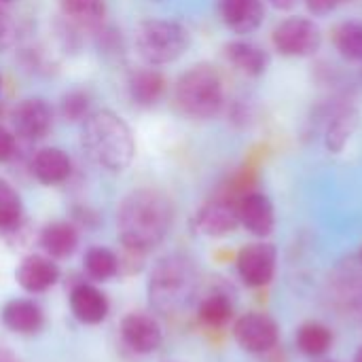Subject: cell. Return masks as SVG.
Segmentation results:
<instances>
[{"label": "cell", "instance_id": "1", "mask_svg": "<svg viewBox=\"0 0 362 362\" xmlns=\"http://www.w3.org/2000/svg\"><path fill=\"white\" fill-rule=\"evenodd\" d=\"M172 227L170 199L153 189L129 193L117 212V231L125 248L148 252L159 246Z\"/></svg>", "mask_w": 362, "mask_h": 362}, {"label": "cell", "instance_id": "2", "mask_svg": "<svg viewBox=\"0 0 362 362\" xmlns=\"http://www.w3.org/2000/svg\"><path fill=\"white\" fill-rule=\"evenodd\" d=\"M81 144L87 157L108 172L127 170L136 157L134 134L129 125L112 110L91 112L83 121Z\"/></svg>", "mask_w": 362, "mask_h": 362}, {"label": "cell", "instance_id": "3", "mask_svg": "<svg viewBox=\"0 0 362 362\" xmlns=\"http://www.w3.org/2000/svg\"><path fill=\"white\" fill-rule=\"evenodd\" d=\"M176 104L191 119H212L225 104V83L210 64H197L176 83Z\"/></svg>", "mask_w": 362, "mask_h": 362}, {"label": "cell", "instance_id": "4", "mask_svg": "<svg viewBox=\"0 0 362 362\" xmlns=\"http://www.w3.org/2000/svg\"><path fill=\"white\" fill-rule=\"evenodd\" d=\"M134 42L138 55L148 66H163L185 55L191 45V34L178 21L144 19L134 30Z\"/></svg>", "mask_w": 362, "mask_h": 362}, {"label": "cell", "instance_id": "5", "mask_svg": "<svg viewBox=\"0 0 362 362\" xmlns=\"http://www.w3.org/2000/svg\"><path fill=\"white\" fill-rule=\"evenodd\" d=\"M193 265L185 257H168L159 261L151 276V299L159 310H174L191 297Z\"/></svg>", "mask_w": 362, "mask_h": 362}, {"label": "cell", "instance_id": "6", "mask_svg": "<svg viewBox=\"0 0 362 362\" xmlns=\"http://www.w3.org/2000/svg\"><path fill=\"white\" fill-rule=\"evenodd\" d=\"M274 47L286 57H310L322 45L318 23L308 17H288L276 25L272 34Z\"/></svg>", "mask_w": 362, "mask_h": 362}, {"label": "cell", "instance_id": "7", "mask_svg": "<svg viewBox=\"0 0 362 362\" xmlns=\"http://www.w3.org/2000/svg\"><path fill=\"white\" fill-rule=\"evenodd\" d=\"M278 263V252L274 244L257 242L248 244L238 252L235 267L242 278V282L250 288H263L274 280Z\"/></svg>", "mask_w": 362, "mask_h": 362}, {"label": "cell", "instance_id": "8", "mask_svg": "<svg viewBox=\"0 0 362 362\" xmlns=\"http://www.w3.org/2000/svg\"><path fill=\"white\" fill-rule=\"evenodd\" d=\"M233 337L242 350L250 354H265L276 348L280 331L269 316L250 312L238 318V322L233 325Z\"/></svg>", "mask_w": 362, "mask_h": 362}, {"label": "cell", "instance_id": "9", "mask_svg": "<svg viewBox=\"0 0 362 362\" xmlns=\"http://www.w3.org/2000/svg\"><path fill=\"white\" fill-rule=\"evenodd\" d=\"M15 132L25 140H42L53 127V108L42 98H28L13 110Z\"/></svg>", "mask_w": 362, "mask_h": 362}, {"label": "cell", "instance_id": "10", "mask_svg": "<svg viewBox=\"0 0 362 362\" xmlns=\"http://www.w3.org/2000/svg\"><path fill=\"white\" fill-rule=\"evenodd\" d=\"M240 225L257 238H267L276 227V212L272 199L261 191H248L238 199Z\"/></svg>", "mask_w": 362, "mask_h": 362}, {"label": "cell", "instance_id": "11", "mask_svg": "<svg viewBox=\"0 0 362 362\" xmlns=\"http://www.w3.org/2000/svg\"><path fill=\"white\" fill-rule=\"evenodd\" d=\"M121 337L136 354H151L161 346L163 331L153 316L144 312H132L121 322Z\"/></svg>", "mask_w": 362, "mask_h": 362}, {"label": "cell", "instance_id": "12", "mask_svg": "<svg viewBox=\"0 0 362 362\" xmlns=\"http://www.w3.org/2000/svg\"><path fill=\"white\" fill-rule=\"evenodd\" d=\"M195 229L208 238H223L238 229V202L233 199H214L199 208L193 221Z\"/></svg>", "mask_w": 362, "mask_h": 362}, {"label": "cell", "instance_id": "13", "mask_svg": "<svg viewBox=\"0 0 362 362\" xmlns=\"http://www.w3.org/2000/svg\"><path fill=\"white\" fill-rule=\"evenodd\" d=\"M15 280L28 293H45L59 280V267L49 257L30 255L17 267Z\"/></svg>", "mask_w": 362, "mask_h": 362}, {"label": "cell", "instance_id": "14", "mask_svg": "<svg viewBox=\"0 0 362 362\" xmlns=\"http://www.w3.org/2000/svg\"><path fill=\"white\" fill-rule=\"evenodd\" d=\"M218 13L223 23L235 34H250L263 23L261 0H218Z\"/></svg>", "mask_w": 362, "mask_h": 362}, {"label": "cell", "instance_id": "15", "mask_svg": "<svg viewBox=\"0 0 362 362\" xmlns=\"http://www.w3.org/2000/svg\"><path fill=\"white\" fill-rule=\"evenodd\" d=\"M32 176L47 187L53 185H62L70 178L72 174V159L68 157V153H64L62 148H40L30 163Z\"/></svg>", "mask_w": 362, "mask_h": 362}, {"label": "cell", "instance_id": "16", "mask_svg": "<svg viewBox=\"0 0 362 362\" xmlns=\"http://www.w3.org/2000/svg\"><path fill=\"white\" fill-rule=\"evenodd\" d=\"M108 299L91 284H76L70 293V310L83 325H100L108 316Z\"/></svg>", "mask_w": 362, "mask_h": 362}, {"label": "cell", "instance_id": "17", "mask_svg": "<svg viewBox=\"0 0 362 362\" xmlns=\"http://www.w3.org/2000/svg\"><path fill=\"white\" fill-rule=\"evenodd\" d=\"M358 123H361V112L354 106L350 104L337 106L327 125L325 146L331 153H341L346 144L350 142V138L354 136V132L358 129Z\"/></svg>", "mask_w": 362, "mask_h": 362}, {"label": "cell", "instance_id": "18", "mask_svg": "<svg viewBox=\"0 0 362 362\" xmlns=\"http://www.w3.org/2000/svg\"><path fill=\"white\" fill-rule=\"evenodd\" d=\"M2 322L8 331L13 333H21V335H30L40 331L45 318H42V310L30 301V299H13L2 308Z\"/></svg>", "mask_w": 362, "mask_h": 362}, {"label": "cell", "instance_id": "19", "mask_svg": "<svg viewBox=\"0 0 362 362\" xmlns=\"http://www.w3.org/2000/svg\"><path fill=\"white\" fill-rule=\"evenodd\" d=\"M225 55L233 68L248 76H261L269 66V55L248 40H231L225 45Z\"/></svg>", "mask_w": 362, "mask_h": 362}, {"label": "cell", "instance_id": "20", "mask_svg": "<svg viewBox=\"0 0 362 362\" xmlns=\"http://www.w3.org/2000/svg\"><path fill=\"white\" fill-rule=\"evenodd\" d=\"M127 89L138 106H153L161 100L165 91V78L155 68H140L132 72Z\"/></svg>", "mask_w": 362, "mask_h": 362}, {"label": "cell", "instance_id": "21", "mask_svg": "<svg viewBox=\"0 0 362 362\" xmlns=\"http://www.w3.org/2000/svg\"><path fill=\"white\" fill-rule=\"evenodd\" d=\"M40 246L53 259H66V257H70L76 250V246H78V233H76L74 225L64 223V221H57V223L47 225L40 231Z\"/></svg>", "mask_w": 362, "mask_h": 362}, {"label": "cell", "instance_id": "22", "mask_svg": "<svg viewBox=\"0 0 362 362\" xmlns=\"http://www.w3.org/2000/svg\"><path fill=\"white\" fill-rule=\"evenodd\" d=\"M297 348L301 354L305 356H322L331 350L333 346V333L329 327L320 325V322H305L303 327H299L297 331Z\"/></svg>", "mask_w": 362, "mask_h": 362}, {"label": "cell", "instance_id": "23", "mask_svg": "<svg viewBox=\"0 0 362 362\" xmlns=\"http://www.w3.org/2000/svg\"><path fill=\"white\" fill-rule=\"evenodd\" d=\"M66 19L78 25H98L106 15L104 0H59Z\"/></svg>", "mask_w": 362, "mask_h": 362}, {"label": "cell", "instance_id": "24", "mask_svg": "<svg viewBox=\"0 0 362 362\" xmlns=\"http://www.w3.org/2000/svg\"><path fill=\"white\" fill-rule=\"evenodd\" d=\"M197 316L208 327H223L233 316V303H231L229 295H225V293H218V291L210 293L199 301Z\"/></svg>", "mask_w": 362, "mask_h": 362}, {"label": "cell", "instance_id": "25", "mask_svg": "<svg viewBox=\"0 0 362 362\" xmlns=\"http://www.w3.org/2000/svg\"><path fill=\"white\" fill-rule=\"evenodd\" d=\"M21 218H23V206L19 193L13 189L11 182L0 178V231L19 229Z\"/></svg>", "mask_w": 362, "mask_h": 362}, {"label": "cell", "instance_id": "26", "mask_svg": "<svg viewBox=\"0 0 362 362\" xmlns=\"http://www.w3.org/2000/svg\"><path fill=\"white\" fill-rule=\"evenodd\" d=\"M85 272L93 280H110L119 274V257L102 246H93L85 252Z\"/></svg>", "mask_w": 362, "mask_h": 362}, {"label": "cell", "instance_id": "27", "mask_svg": "<svg viewBox=\"0 0 362 362\" xmlns=\"http://www.w3.org/2000/svg\"><path fill=\"white\" fill-rule=\"evenodd\" d=\"M333 42L337 51L352 59L362 62V23L361 21H344L333 32Z\"/></svg>", "mask_w": 362, "mask_h": 362}, {"label": "cell", "instance_id": "28", "mask_svg": "<svg viewBox=\"0 0 362 362\" xmlns=\"http://www.w3.org/2000/svg\"><path fill=\"white\" fill-rule=\"evenodd\" d=\"M89 106H91V98L89 93L81 91V89H74V91H68L62 102H59V112L66 121L70 123H76V121H85L91 112H89Z\"/></svg>", "mask_w": 362, "mask_h": 362}, {"label": "cell", "instance_id": "29", "mask_svg": "<svg viewBox=\"0 0 362 362\" xmlns=\"http://www.w3.org/2000/svg\"><path fill=\"white\" fill-rule=\"evenodd\" d=\"M15 148H17L15 136H13L6 127L0 125V163H2V161H8V159L15 155Z\"/></svg>", "mask_w": 362, "mask_h": 362}, {"label": "cell", "instance_id": "30", "mask_svg": "<svg viewBox=\"0 0 362 362\" xmlns=\"http://www.w3.org/2000/svg\"><path fill=\"white\" fill-rule=\"evenodd\" d=\"M13 34H15L13 21L6 15V11H2V4H0V47H8L13 42Z\"/></svg>", "mask_w": 362, "mask_h": 362}, {"label": "cell", "instance_id": "31", "mask_svg": "<svg viewBox=\"0 0 362 362\" xmlns=\"http://www.w3.org/2000/svg\"><path fill=\"white\" fill-rule=\"evenodd\" d=\"M344 0H305L310 13L314 15H329L331 11H335Z\"/></svg>", "mask_w": 362, "mask_h": 362}, {"label": "cell", "instance_id": "32", "mask_svg": "<svg viewBox=\"0 0 362 362\" xmlns=\"http://www.w3.org/2000/svg\"><path fill=\"white\" fill-rule=\"evenodd\" d=\"M269 4L280 8V11H291L297 6V0H269Z\"/></svg>", "mask_w": 362, "mask_h": 362}, {"label": "cell", "instance_id": "33", "mask_svg": "<svg viewBox=\"0 0 362 362\" xmlns=\"http://www.w3.org/2000/svg\"><path fill=\"white\" fill-rule=\"evenodd\" d=\"M0 362H19L8 350H4V348H0Z\"/></svg>", "mask_w": 362, "mask_h": 362}, {"label": "cell", "instance_id": "34", "mask_svg": "<svg viewBox=\"0 0 362 362\" xmlns=\"http://www.w3.org/2000/svg\"><path fill=\"white\" fill-rule=\"evenodd\" d=\"M354 362H362V348H358L356 356H354Z\"/></svg>", "mask_w": 362, "mask_h": 362}, {"label": "cell", "instance_id": "35", "mask_svg": "<svg viewBox=\"0 0 362 362\" xmlns=\"http://www.w3.org/2000/svg\"><path fill=\"white\" fill-rule=\"evenodd\" d=\"M11 2H15V0H0V4H11Z\"/></svg>", "mask_w": 362, "mask_h": 362}, {"label": "cell", "instance_id": "36", "mask_svg": "<svg viewBox=\"0 0 362 362\" xmlns=\"http://www.w3.org/2000/svg\"><path fill=\"white\" fill-rule=\"evenodd\" d=\"M0 89H2V74H0ZM0 112H2V108H0Z\"/></svg>", "mask_w": 362, "mask_h": 362}, {"label": "cell", "instance_id": "37", "mask_svg": "<svg viewBox=\"0 0 362 362\" xmlns=\"http://www.w3.org/2000/svg\"><path fill=\"white\" fill-rule=\"evenodd\" d=\"M361 263H362V250H361Z\"/></svg>", "mask_w": 362, "mask_h": 362}, {"label": "cell", "instance_id": "38", "mask_svg": "<svg viewBox=\"0 0 362 362\" xmlns=\"http://www.w3.org/2000/svg\"><path fill=\"white\" fill-rule=\"evenodd\" d=\"M325 362H333V361H325Z\"/></svg>", "mask_w": 362, "mask_h": 362}]
</instances>
